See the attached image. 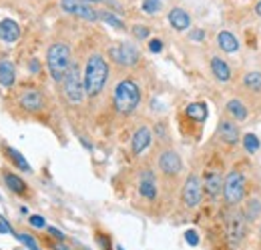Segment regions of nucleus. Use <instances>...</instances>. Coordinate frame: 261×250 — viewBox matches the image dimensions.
Returning a JSON list of instances; mask_svg holds the SVG:
<instances>
[{"mask_svg":"<svg viewBox=\"0 0 261 250\" xmlns=\"http://www.w3.org/2000/svg\"><path fill=\"white\" fill-rule=\"evenodd\" d=\"M107 78H109V64L101 54H93L87 60V68H85V78H83V84H85V92L87 96H96L101 94V90L107 84Z\"/></svg>","mask_w":261,"mask_h":250,"instance_id":"obj_1","label":"nucleus"},{"mask_svg":"<svg viewBox=\"0 0 261 250\" xmlns=\"http://www.w3.org/2000/svg\"><path fill=\"white\" fill-rule=\"evenodd\" d=\"M221 174L219 172H207L205 174V192L211 196V198H217L219 192H221Z\"/></svg>","mask_w":261,"mask_h":250,"instance_id":"obj_16","label":"nucleus"},{"mask_svg":"<svg viewBox=\"0 0 261 250\" xmlns=\"http://www.w3.org/2000/svg\"><path fill=\"white\" fill-rule=\"evenodd\" d=\"M217 44H219V48L223 50V52H235V50L239 48V42H237V38L231 34V32H227V30H221L219 34H217Z\"/></svg>","mask_w":261,"mask_h":250,"instance_id":"obj_18","label":"nucleus"},{"mask_svg":"<svg viewBox=\"0 0 261 250\" xmlns=\"http://www.w3.org/2000/svg\"><path fill=\"white\" fill-rule=\"evenodd\" d=\"M227 112H229L233 118L239 120V122L247 118V108L243 106L241 100H229V102H227Z\"/></svg>","mask_w":261,"mask_h":250,"instance_id":"obj_21","label":"nucleus"},{"mask_svg":"<svg viewBox=\"0 0 261 250\" xmlns=\"http://www.w3.org/2000/svg\"><path fill=\"white\" fill-rule=\"evenodd\" d=\"M243 84L249 90H261V72H247L243 78Z\"/></svg>","mask_w":261,"mask_h":250,"instance_id":"obj_25","label":"nucleus"},{"mask_svg":"<svg viewBox=\"0 0 261 250\" xmlns=\"http://www.w3.org/2000/svg\"><path fill=\"white\" fill-rule=\"evenodd\" d=\"M112 100H115V108L121 114H130L141 102V88L137 86L135 80L125 78L115 86V94H112Z\"/></svg>","mask_w":261,"mask_h":250,"instance_id":"obj_2","label":"nucleus"},{"mask_svg":"<svg viewBox=\"0 0 261 250\" xmlns=\"http://www.w3.org/2000/svg\"><path fill=\"white\" fill-rule=\"evenodd\" d=\"M211 70H213L215 78L221 80V82H227L231 78V68H229V64H227L225 60L221 58H213L211 60Z\"/></svg>","mask_w":261,"mask_h":250,"instance_id":"obj_20","label":"nucleus"},{"mask_svg":"<svg viewBox=\"0 0 261 250\" xmlns=\"http://www.w3.org/2000/svg\"><path fill=\"white\" fill-rule=\"evenodd\" d=\"M4 182H6V186L14 192V194H22L26 190V184H24V180L20 176H16L12 172H6L4 174Z\"/></svg>","mask_w":261,"mask_h":250,"instance_id":"obj_22","label":"nucleus"},{"mask_svg":"<svg viewBox=\"0 0 261 250\" xmlns=\"http://www.w3.org/2000/svg\"><path fill=\"white\" fill-rule=\"evenodd\" d=\"M46 66H48L51 76L56 82H62V78L67 76V72L71 68V48L62 42L53 44L46 52Z\"/></svg>","mask_w":261,"mask_h":250,"instance_id":"obj_3","label":"nucleus"},{"mask_svg":"<svg viewBox=\"0 0 261 250\" xmlns=\"http://www.w3.org/2000/svg\"><path fill=\"white\" fill-rule=\"evenodd\" d=\"M139 192L141 196H145L147 200H155L157 198V184H155V176L153 172L145 170L139 178Z\"/></svg>","mask_w":261,"mask_h":250,"instance_id":"obj_12","label":"nucleus"},{"mask_svg":"<svg viewBox=\"0 0 261 250\" xmlns=\"http://www.w3.org/2000/svg\"><path fill=\"white\" fill-rule=\"evenodd\" d=\"M133 32H135V36H137V38H141V40H145V38H149V34H151V30H149V28H147V26H141V24L133 26Z\"/></svg>","mask_w":261,"mask_h":250,"instance_id":"obj_31","label":"nucleus"},{"mask_svg":"<svg viewBox=\"0 0 261 250\" xmlns=\"http://www.w3.org/2000/svg\"><path fill=\"white\" fill-rule=\"evenodd\" d=\"M60 6L64 12L76 14L78 18H83V20H89V22L99 20V12H96L89 2H85V0H60Z\"/></svg>","mask_w":261,"mask_h":250,"instance_id":"obj_7","label":"nucleus"},{"mask_svg":"<svg viewBox=\"0 0 261 250\" xmlns=\"http://www.w3.org/2000/svg\"><path fill=\"white\" fill-rule=\"evenodd\" d=\"M20 38V28L19 24H16L14 20L6 18L0 22V40H4V42H16Z\"/></svg>","mask_w":261,"mask_h":250,"instance_id":"obj_14","label":"nucleus"},{"mask_svg":"<svg viewBox=\"0 0 261 250\" xmlns=\"http://www.w3.org/2000/svg\"><path fill=\"white\" fill-rule=\"evenodd\" d=\"M20 104L28 112H38L44 108V98L38 90H26L20 94Z\"/></svg>","mask_w":261,"mask_h":250,"instance_id":"obj_11","label":"nucleus"},{"mask_svg":"<svg viewBox=\"0 0 261 250\" xmlns=\"http://www.w3.org/2000/svg\"><path fill=\"white\" fill-rule=\"evenodd\" d=\"M143 10L147 14H155L161 10V2L159 0H143Z\"/></svg>","mask_w":261,"mask_h":250,"instance_id":"obj_29","label":"nucleus"},{"mask_svg":"<svg viewBox=\"0 0 261 250\" xmlns=\"http://www.w3.org/2000/svg\"><path fill=\"white\" fill-rule=\"evenodd\" d=\"M185 240H187V244H191V246H197L199 244V234L195 230H187L185 232Z\"/></svg>","mask_w":261,"mask_h":250,"instance_id":"obj_32","label":"nucleus"},{"mask_svg":"<svg viewBox=\"0 0 261 250\" xmlns=\"http://www.w3.org/2000/svg\"><path fill=\"white\" fill-rule=\"evenodd\" d=\"M48 232H51V234H53V236H56L58 240H64V234H62V232H60V230H56V228H53V226H51V228H48Z\"/></svg>","mask_w":261,"mask_h":250,"instance_id":"obj_38","label":"nucleus"},{"mask_svg":"<svg viewBox=\"0 0 261 250\" xmlns=\"http://www.w3.org/2000/svg\"><path fill=\"white\" fill-rule=\"evenodd\" d=\"M255 12H257V16H261V0H259V2L255 4Z\"/></svg>","mask_w":261,"mask_h":250,"instance_id":"obj_40","label":"nucleus"},{"mask_svg":"<svg viewBox=\"0 0 261 250\" xmlns=\"http://www.w3.org/2000/svg\"><path fill=\"white\" fill-rule=\"evenodd\" d=\"M259 212H261V202L257 198H251L249 202H247V210H245V218L247 220H255L257 216H259Z\"/></svg>","mask_w":261,"mask_h":250,"instance_id":"obj_28","label":"nucleus"},{"mask_svg":"<svg viewBox=\"0 0 261 250\" xmlns=\"http://www.w3.org/2000/svg\"><path fill=\"white\" fill-rule=\"evenodd\" d=\"M201 196H203V188H201L199 176L191 174L185 180V186H183V202H185V206L195 208V206L201 202Z\"/></svg>","mask_w":261,"mask_h":250,"instance_id":"obj_8","label":"nucleus"},{"mask_svg":"<svg viewBox=\"0 0 261 250\" xmlns=\"http://www.w3.org/2000/svg\"><path fill=\"white\" fill-rule=\"evenodd\" d=\"M149 50H151V52H155V54H159L161 52V50H163V42L161 40H151V44H149Z\"/></svg>","mask_w":261,"mask_h":250,"instance_id":"obj_34","label":"nucleus"},{"mask_svg":"<svg viewBox=\"0 0 261 250\" xmlns=\"http://www.w3.org/2000/svg\"><path fill=\"white\" fill-rule=\"evenodd\" d=\"M111 58L115 60L117 64L123 66H133L139 60V52L133 44H121V46H111Z\"/></svg>","mask_w":261,"mask_h":250,"instance_id":"obj_9","label":"nucleus"},{"mask_svg":"<svg viewBox=\"0 0 261 250\" xmlns=\"http://www.w3.org/2000/svg\"><path fill=\"white\" fill-rule=\"evenodd\" d=\"M243 146H245V150H247L249 154H255L257 150H259V146H261V144H259V138L249 132V134L243 136Z\"/></svg>","mask_w":261,"mask_h":250,"instance_id":"obj_27","label":"nucleus"},{"mask_svg":"<svg viewBox=\"0 0 261 250\" xmlns=\"http://www.w3.org/2000/svg\"><path fill=\"white\" fill-rule=\"evenodd\" d=\"M223 196L229 204H239L245 196V176L241 172H231L227 176L223 184Z\"/></svg>","mask_w":261,"mask_h":250,"instance_id":"obj_5","label":"nucleus"},{"mask_svg":"<svg viewBox=\"0 0 261 250\" xmlns=\"http://www.w3.org/2000/svg\"><path fill=\"white\" fill-rule=\"evenodd\" d=\"M149 144H151V130L147 126H141L133 134V152L135 154L145 152V150L149 148Z\"/></svg>","mask_w":261,"mask_h":250,"instance_id":"obj_13","label":"nucleus"},{"mask_svg":"<svg viewBox=\"0 0 261 250\" xmlns=\"http://www.w3.org/2000/svg\"><path fill=\"white\" fill-rule=\"evenodd\" d=\"M245 222H247V218L239 210H231L229 216H227V236H229V242L233 246L245 238V232H247Z\"/></svg>","mask_w":261,"mask_h":250,"instance_id":"obj_6","label":"nucleus"},{"mask_svg":"<svg viewBox=\"0 0 261 250\" xmlns=\"http://www.w3.org/2000/svg\"><path fill=\"white\" fill-rule=\"evenodd\" d=\"M28 222H30V226H35V228H44L46 226L44 218H42V216H38V214H32L28 218Z\"/></svg>","mask_w":261,"mask_h":250,"instance_id":"obj_33","label":"nucleus"},{"mask_svg":"<svg viewBox=\"0 0 261 250\" xmlns=\"http://www.w3.org/2000/svg\"><path fill=\"white\" fill-rule=\"evenodd\" d=\"M62 88H64V96L71 104H80L85 100V84H83V78L78 74V66L71 62V68L67 72V76L62 78Z\"/></svg>","mask_w":261,"mask_h":250,"instance_id":"obj_4","label":"nucleus"},{"mask_svg":"<svg viewBox=\"0 0 261 250\" xmlns=\"http://www.w3.org/2000/svg\"><path fill=\"white\" fill-rule=\"evenodd\" d=\"M219 136H221V140L227 142V144H235L237 138H239V130H237L235 124L223 120V122L219 124Z\"/></svg>","mask_w":261,"mask_h":250,"instance_id":"obj_19","label":"nucleus"},{"mask_svg":"<svg viewBox=\"0 0 261 250\" xmlns=\"http://www.w3.org/2000/svg\"><path fill=\"white\" fill-rule=\"evenodd\" d=\"M16 80V74H14V66L10 60H2L0 62V86L4 88H12Z\"/></svg>","mask_w":261,"mask_h":250,"instance_id":"obj_17","label":"nucleus"},{"mask_svg":"<svg viewBox=\"0 0 261 250\" xmlns=\"http://www.w3.org/2000/svg\"><path fill=\"white\" fill-rule=\"evenodd\" d=\"M85 2H89V4H96V2H103V0H85Z\"/></svg>","mask_w":261,"mask_h":250,"instance_id":"obj_41","label":"nucleus"},{"mask_svg":"<svg viewBox=\"0 0 261 250\" xmlns=\"http://www.w3.org/2000/svg\"><path fill=\"white\" fill-rule=\"evenodd\" d=\"M0 232H2V234H14L12 228H10L6 222H0Z\"/></svg>","mask_w":261,"mask_h":250,"instance_id":"obj_37","label":"nucleus"},{"mask_svg":"<svg viewBox=\"0 0 261 250\" xmlns=\"http://www.w3.org/2000/svg\"><path fill=\"white\" fill-rule=\"evenodd\" d=\"M159 168L169 174V176H175L181 172L183 164H181V156H179L177 152H173V150H165L161 156H159Z\"/></svg>","mask_w":261,"mask_h":250,"instance_id":"obj_10","label":"nucleus"},{"mask_svg":"<svg viewBox=\"0 0 261 250\" xmlns=\"http://www.w3.org/2000/svg\"><path fill=\"white\" fill-rule=\"evenodd\" d=\"M28 70H30L32 74H37V72H40V62H38L37 58H32V60H30V66H28Z\"/></svg>","mask_w":261,"mask_h":250,"instance_id":"obj_35","label":"nucleus"},{"mask_svg":"<svg viewBox=\"0 0 261 250\" xmlns=\"http://www.w3.org/2000/svg\"><path fill=\"white\" fill-rule=\"evenodd\" d=\"M185 112H187L189 118L197 120V122H203V120L207 118V106L201 104V102H193V104H189Z\"/></svg>","mask_w":261,"mask_h":250,"instance_id":"obj_23","label":"nucleus"},{"mask_svg":"<svg viewBox=\"0 0 261 250\" xmlns=\"http://www.w3.org/2000/svg\"><path fill=\"white\" fill-rule=\"evenodd\" d=\"M16 238H19L26 248H30V250H40L38 248V244L35 242V238H32L30 234H16Z\"/></svg>","mask_w":261,"mask_h":250,"instance_id":"obj_30","label":"nucleus"},{"mask_svg":"<svg viewBox=\"0 0 261 250\" xmlns=\"http://www.w3.org/2000/svg\"><path fill=\"white\" fill-rule=\"evenodd\" d=\"M259 234H261V228H259Z\"/></svg>","mask_w":261,"mask_h":250,"instance_id":"obj_42","label":"nucleus"},{"mask_svg":"<svg viewBox=\"0 0 261 250\" xmlns=\"http://www.w3.org/2000/svg\"><path fill=\"white\" fill-rule=\"evenodd\" d=\"M169 22L175 30H187L191 26V16L183 8H173L169 12Z\"/></svg>","mask_w":261,"mask_h":250,"instance_id":"obj_15","label":"nucleus"},{"mask_svg":"<svg viewBox=\"0 0 261 250\" xmlns=\"http://www.w3.org/2000/svg\"><path fill=\"white\" fill-rule=\"evenodd\" d=\"M6 154L12 158V162L16 164V166H19V168L20 170H24V172H30L32 168H30V164L26 162V158L19 152V150H14V148H10V146H6Z\"/></svg>","mask_w":261,"mask_h":250,"instance_id":"obj_24","label":"nucleus"},{"mask_svg":"<svg viewBox=\"0 0 261 250\" xmlns=\"http://www.w3.org/2000/svg\"><path fill=\"white\" fill-rule=\"evenodd\" d=\"M99 18H101L103 22L111 24L112 28H119V30H123V28H125V22L119 18V16L112 14V12H99Z\"/></svg>","mask_w":261,"mask_h":250,"instance_id":"obj_26","label":"nucleus"},{"mask_svg":"<svg viewBox=\"0 0 261 250\" xmlns=\"http://www.w3.org/2000/svg\"><path fill=\"white\" fill-rule=\"evenodd\" d=\"M55 250H71L69 246H64L62 242H58V244H55Z\"/></svg>","mask_w":261,"mask_h":250,"instance_id":"obj_39","label":"nucleus"},{"mask_svg":"<svg viewBox=\"0 0 261 250\" xmlns=\"http://www.w3.org/2000/svg\"><path fill=\"white\" fill-rule=\"evenodd\" d=\"M189 36H191L193 40H203V38H205V32H203L201 28H195V30L191 32V34H189Z\"/></svg>","mask_w":261,"mask_h":250,"instance_id":"obj_36","label":"nucleus"},{"mask_svg":"<svg viewBox=\"0 0 261 250\" xmlns=\"http://www.w3.org/2000/svg\"><path fill=\"white\" fill-rule=\"evenodd\" d=\"M0 200H2V198H0Z\"/></svg>","mask_w":261,"mask_h":250,"instance_id":"obj_43","label":"nucleus"}]
</instances>
